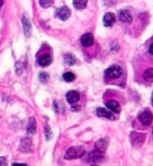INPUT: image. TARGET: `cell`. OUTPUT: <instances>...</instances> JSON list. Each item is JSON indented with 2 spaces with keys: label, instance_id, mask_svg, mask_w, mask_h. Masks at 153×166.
<instances>
[{
  "label": "cell",
  "instance_id": "2e32d148",
  "mask_svg": "<svg viewBox=\"0 0 153 166\" xmlns=\"http://www.w3.org/2000/svg\"><path fill=\"white\" fill-rule=\"evenodd\" d=\"M114 23H115V16L113 13H106L105 16H104V25L105 26H107V28H110V26H113L114 25Z\"/></svg>",
  "mask_w": 153,
  "mask_h": 166
},
{
  "label": "cell",
  "instance_id": "cb8c5ba5",
  "mask_svg": "<svg viewBox=\"0 0 153 166\" xmlns=\"http://www.w3.org/2000/svg\"><path fill=\"white\" fill-rule=\"evenodd\" d=\"M47 80H48V75L46 73V72H43V73H41V75H39V81L46 83Z\"/></svg>",
  "mask_w": 153,
  "mask_h": 166
},
{
  "label": "cell",
  "instance_id": "9a60e30c",
  "mask_svg": "<svg viewBox=\"0 0 153 166\" xmlns=\"http://www.w3.org/2000/svg\"><path fill=\"white\" fill-rule=\"evenodd\" d=\"M51 62H53V58H51L50 54H43L38 58V63L43 67H47L48 64H51Z\"/></svg>",
  "mask_w": 153,
  "mask_h": 166
},
{
  "label": "cell",
  "instance_id": "484cf974",
  "mask_svg": "<svg viewBox=\"0 0 153 166\" xmlns=\"http://www.w3.org/2000/svg\"><path fill=\"white\" fill-rule=\"evenodd\" d=\"M7 163H8V162H7L5 158L4 157H0V166H7Z\"/></svg>",
  "mask_w": 153,
  "mask_h": 166
},
{
  "label": "cell",
  "instance_id": "603a6c76",
  "mask_svg": "<svg viewBox=\"0 0 153 166\" xmlns=\"http://www.w3.org/2000/svg\"><path fill=\"white\" fill-rule=\"evenodd\" d=\"M54 3V0H39V5L42 7V8H48V7H51Z\"/></svg>",
  "mask_w": 153,
  "mask_h": 166
},
{
  "label": "cell",
  "instance_id": "83f0119b",
  "mask_svg": "<svg viewBox=\"0 0 153 166\" xmlns=\"http://www.w3.org/2000/svg\"><path fill=\"white\" fill-rule=\"evenodd\" d=\"M3 4H4V0H0V9H2V7H3Z\"/></svg>",
  "mask_w": 153,
  "mask_h": 166
},
{
  "label": "cell",
  "instance_id": "d6986e66",
  "mask_svg": "<svg viewBox=\"0 0 153 166\" xmlns=\"http://www.w3.org/2000/svg\"><path fill=\"white\" fill-rule=\"evenodd\" d=\"M86 4H88V0H74V7L76 9H84Z\"/></svg>",
  "mask_w": 153,
  "mask_h": 166
},
{
  "label": "cell",
  "instance_id": "3957f363",
  "mask_svg": "<svg viewBox=\"0 0 153 166\" xmlns=\"http://www.w3.org/2000/svg\"><path fill=\"white\" fill-rule=\"evenodd\" d=\"M145 140V135L140 132H132L131 133V143L134 147H141Z\"/></svg>",
  "mask_w": 153,
  "mask_h": 166
},
{
  "label": "cell",
  "instance_id": "52a82bcc",
  "mask_svg": "<svg viewBox=\"0 0 153 166\" xmlns=\"http://www.w3.org/2000/svg\"><path fill=\"white\" fill-rule=\"evenodd\" d=\"M21 21H23V28H24V34H25V37H30L32 25H30V20H29L28 16H26V13L23 14V18H21Z\"/></svg>",
  "mask_w": 153,
  "mask_h": 166
},
{
  "label": "cell",
  "instance_id": "44dd1931",
  "mask_svg": "<svg viewBox=\"0 0 153 166\" xmlns=\"http://www.w3.org/2000/svg\"><path fill=\"white\" fill-rule=\"evenodd\" d=\"M63 78H64V81L71 83V81L75 80L76 76H75V73H72V72H65V73L63 75Z\"/></svg>",
  "mask_w": 153,
  "mask_h": 166
},
{
  "label": "cell",
  "instance_id": "e0dca14e",
  "mask_svg": "<svg viewBox=\"0 0 153 166\" xmlns=\"http://www.w3.org/2000/svg\"><path fill=\"white\" fill-rule=\"evenodd\" d=\"M26 131H28L29 135H34L35 131H37V123H35V119H34V118H30V119H29Z\"/></svg>",
  "mask_w": 153,
  "mask_h": 166
},
{
  "label": "cell",
  "instance_id": "8992f818",
  "mask_svg": "<svg viewBox=\"0 0 153 166\" xmlns=\"http://www.w3.org/2000/svg\"><path fill=\"white\" fill-rule=\"evenodd\" d=\"M32 147H33V143H32L30 138H24L20 143V149H21V152H24V153L32 152Z\"/></svg>",
  "mask_w": 153,
  "mask_h": 166
},
{
  "label": "cell",
  "instance_id": "9c48e42d",
  "mask_svg": "<svg viewBox=\"0 0 153 166\" xmlns=\"http://www.w3.org/2000/svg\"><path fill=\"white\" fill-rule=\"evenodd\" d=\"M65 98H67V102L69 103V105H75V103H77L79 102V99H80V94L77 92H75V90H71V92H68L67 93V96H65Z\"/></svg>",
  "mask_w": 153,
  "mask_h": 166
},
{
  "label": "cell",
  "instance_id": "4316f807",
  "mask_svg": "<svg viewBox=\"0 0 153 166\" xmlns=\"http://www.w3.org/2000/svg\"><path fill=\"white\" fill-rule=\"evenodd\" d=\"M149 53L153 55V43H150V46H149Z\"/></svg>",
  "mask_w": 153,
  "mask_h": 166
},
{
  "label": "cell",
  "instance_id": "7402d4cb",
  "mask_svg": "<svg viewBox=\"0 0 153 166\" xmlns=\"http://www.w3.org/2000/svg\"><path fill=\"white\" fill-rule=\"evenodd\" d=\"M54 109L56 113H63L64 111V107H63V103L59 102V101H54Z\"/></svg>",
  "mask_w": 153,
  "mask_h": 166
},
{
  "label": "cell",
  "instance_id": "6da1fadb",
  "mask_svg": "<svg viewBox=\"0 0 153 166\" xmlns=\"http://www.w3.org/2000/svg\"><path fill=\"white\" fill-rule=\"evenodd\" d=\"M85 154V150L81 147H74L69 148L65 152V160H75V158H80Z\"/></svg>",
  "mask_w": 153,
  "mask_h": 166
},
{
  "label": "cell",
  "instance_id": "f1b7e54d",
  "mask_svg": "<svg viewBox=\"0 0 153 166\" xmlns=\"http://www.w3.org/2000/svg\"><path fill=\"white\" fill-rule=\"evenodd\" d=\"M152 106H153V93H152Z\"/></svg>",
  "mask_w": 153,
  "mask_h": 166
},
{
  "label": "cell",
  "instance_id": "7c38bea8",
  "mask_svg": "<svg viewBox=\"0 0 153 166\" xmlns=\"http://www.w3.org/2000/svg\"><path fill=\"white\" fill-rule=\"evenodd\" d=\"M106 106H107V109H109V110H111V111L115 113V114L120 113V105H119L118 102H116V101H114V99L107 101V102H106Z\"/></svg>",
  "mask_w": 153,
  "mask_h": 166
},
{
  "label": "cell",
  "instance_id": "4fadbf2b",
  "mask_svg": "<svg viewBox=\"0 0 153 166\" xmlns=\"http://www.w3.org/2000/svg\"><path fill=\"white\" fill-rule=\"evenodd\" d=\"M102 158H104V153L98 152V150L96 149L94 152L89 153V156H88V162H97V161H101Z\"/></svg>",
  "mask_w": 153,
  "mask_h": 166
},
{
  "label": "cell",
  "instance_id": "7a4b0ae2",
  "mask_svg": "<svg viewBox=\"0 0 153 166\" xmlns=\"http://www.w3.org/2000/svg\"><path fill=\"white\" fill-rule=\"evenodd\" d=\"M122 75V68L119 66H111L105 71L106 78H118Z\"/></svg>",
  "mask_w": 153,
  "mask_h": 166
},
{
  "label": "cell",
  "instance_id": "5b68a950",
  "mask_svg": "<svg viewBox=\"0 0 153 166\" xmlns=\"http://www.w3.org/2000/svg\"><path fill=\"white\" fill-rule=\"evenodd\" d=\"M97 115L101 118H105V119H110V120H115L116 117L114 115V113L109 109H104V107H98L97 109Z\"/></svg>",
  "mask_w": 153,
  "mask_h": 166
},
{
  "label": "cell",
  "instance_id": "ac0fdd59",
  "mask_svg": "<svg viewBox=\"0 0 153 166\" xmlns=\"http://www.w3.org/2000/svg\"><path fill=\"white\" fill-rule=\"evenodd\" d=\"M64 63L67 64V66H74L76 63V58L72 54H65L64 55Z\"/></svg>",
  "mask_w": 153,
  "mask_h": 166
},
{
  "label": "cell",
  "instance_id": "8fae6325",
  "mask_svg": "<svg viewBox=\"0 0 153 166\" xmlns=\"http://www.w3.org/2000/svg\"><path fill=\"white\" fill-rule=\"evenodd\" d=\"M119 20L123 24H130L132 21V14H131L128 11H120L119 12Z\"/></svg>",
  "mask_w": 153,
  "mask_h": 166
},
{
  "label": "cell",
  "instance_id": "5bb4252c",
  "mask_svg": "<svg viewBox=\"0 0 153 166\" xmlns=\"http://www.w3.org/2000/svg\"><path fill=\"white\" fill-rule=\"evenodd\" d=\"M107 145H109V140L107 139H101V140H98L96 143V149L101 153H105Z\"/></svg>",
  "mask_w": 153,
  "mask_h": 166
},
{
  "label": "cell",
  "instance_id": "d4e9b609",
  "mask_svg": "<svg viewBox=\"0 0 153 166\" xmlns=\"http://www.w3.org/2000/svg\"><path fill=\"white\" fill-rule=\"evenodd\" d=\"M51 136H53V133L50 131V127H46V140H50Z\"/></svg>",
  "mask_w": 153,
  "mask_h": 166
},
{
  "label": "cell",
  "instance_id": "ffe728a7",
  "mask_svg": "<svg viewBox=\"0 0 153 166\" xmlns=\"http://www.w3.org/2000/svg\"><path fill=\"white\" fill-rule=\"evenodd\" d=\"M144 78L147 81H153V68H148V69H145L144 72Z\"/></svg>",
  "mask_w": 153,
  "mask_h": 166
},
{
  "label": "cell",
  "instance_id": "f546056e",
  "mask_svg": "<svg viewBox=\"0 0 153 166\" xmlns=\"http://www.w3.org/2000/svg\"><path fill=\"white\" fill-rule=\"evenodd\" d=\"M152 135H153V129H152Z\"/></svg>",
  "mask_w": 153,
  "mask_h": 166
},
{
  "label": "cell",
  "instance_id": "277c9868",
  "mask_svg": "<svg viewBox=\"0 0 153 166\" xmlns=\"http://www.w3.org/2000/svg\"><path fill=\"white\" fill-rule=\"evenodd\" d=\"M139 120H140V123L144 124V126H149L152 123V120H153V115L149 110H144L139 114Z\"/></svg>",
  "mask_w": 153,
  "mask_h": 166
},
{
  "label": "cell",
  "instance_id": "ba28073f",
  "mask_svg": "<svg viewBox=\"0 0 153 166\" xmlns=\"http://www.w3.org/2000/svg\"><path fill=\"white\" fill-rule=\"evenodd\" d=\"M56 16L59 17L60 20L65 21V20H68V18H69V16H71V11H69L68 7H62V8H59V9L56 11Z\"/></svg>",
  "mask_w": 153,
  "mask_h": 166
},
{
  "label": "cell",
  "instance_id": "30bf717a",
  "mask_svg": "<svg viewBox=\"0 0 153 166\" xmlns=\"http://www.w3.org/2000/svg\"><path fill=\"white\" fill-rule=\"evenodd\" d=\"M81 45L84 47H89L93 45V42H94V37H93V34L92 33H85L83 37H81Z\"/></svg>",
  "mask_w": 153,
  "mask_h": 166
}]
</instances>
